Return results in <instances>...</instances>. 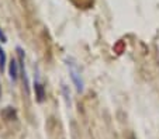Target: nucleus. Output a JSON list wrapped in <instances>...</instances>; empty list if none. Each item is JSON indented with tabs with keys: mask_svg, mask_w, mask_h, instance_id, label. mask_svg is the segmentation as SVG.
Returning a JSON list of instances; mask_svg holds the SVG:
<instances>
[{
	"mask_svg": "<svg viewBox=\"0 0 159 139\" xmlns=\"http://www.w3.org/2000/svg\"><path fill=\"white\" fill-rule=\"evenodd\" d=\"M68 69H69V75H70V79H72L73 85H75V89L78 93H82L84 89V83H83V77L80 75V70H79L78 65L70 59L68 61Z\"/></svg>",
	"mask_w": 159,
	"mask_h": 139,
	"instance_id": "1",
	"label": "nucleus"
},
{
	"mask_svg": "<svg viewBox=\"0 0 159 139\" xmlns=\"http://www.w3.org/2000/svg\"><path fill=\"white\" fill-rule=\"evenodd\" d=\"M34 91H35V98L38 103H42L45 100V87H44V83L41 82L38 73H35L34 76Z\"/></svg>",
	"mask_w": 159,
	"mask_h": 139,
	"instance_id": "2",
	"label": "nucleus"
},
{
	"mask_svg": "<svg viewBox=\"0 0 159 139\" xmlns=\"http://www.w3.org/2000/svg\"><path fill=\"white\" fill-rule=\"evenodd\" d=\"M9 77L13 83H16L20 77V65H18V61L16 58H13L9 62Z\"/></svg>",
	"mask_w": 159,
	"mask_h": 139,
	"instance_id": "3",
	"label": "nucleus"
},
{
	"mask_svg": "<svg viewBox=\"0 0 159 139\" xmlns=\"http://www.w3.org/2000/svg\"><path fill=\"white\" fill-rule=\"evenodd\" d=\"M6 65H7V56H6V51L2 48L0 45V72L3 73L6 70Z\"/></svg>",
	"mask_w": 159,
	"mask_h": 139,
	"instance_id": "4",
	"label": "nucleus"
},
{
	"mask_svg": "<svg viewBox=\"0 0 159 139\" xmlns=\"http://www.w3.org/2000/svg\"><path fill=\"white\" fill-rule=\"evenodd\" d=\"M0 42L2 44L7 42V37H6V34H4V31L2 30V27H0Z\"/></svg>",
	"mask_w": 159,
	"mask_h": 139,
	"instance_id": "5",
	"label": "nucleus"
},
{
	"mask_svg": "<svg viewBox=\"0 0 159 139\" xmlns=\"http://www.w3.org/2000/svg\"><path fill=\"white\" fill-rule=\"evenodd\" d=\"M0 96H2V85H0Z\"/></svg>",
	"mask_w": 159,
	"mask_h": 139,
	"instance_id": "6",
	"label": "nucleus"
},
{
	"mask_svg": "<svg viewBox=\"0 0 159 139\" xmlns=\"http://www.w3.org/2000/svg\"><path fill=\"white\" fill-rule=\"evenodd\" d=\"M86 2H87V3H89V0H86Z\"/></svg>",
	"mask_w": 159,
	"mask_h": 139,
	"instance_id": "7",
	"label": "nucleus"
}]
</instances>
